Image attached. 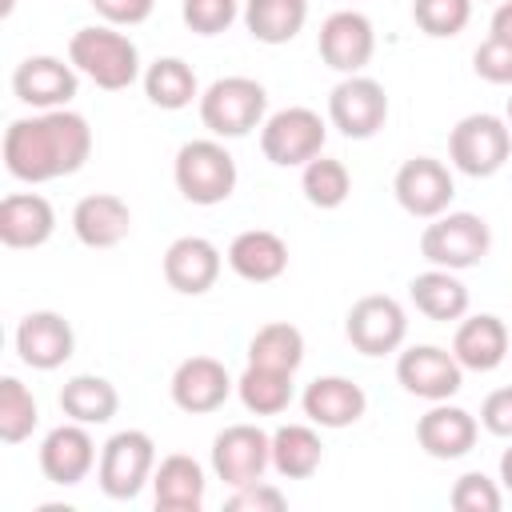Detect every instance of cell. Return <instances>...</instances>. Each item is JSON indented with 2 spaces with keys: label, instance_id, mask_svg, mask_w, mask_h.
I'll return each instance as SVG.
<instances>
[{
  "label": "cell",
  "instance_id": "obj_1",
  "mask_svg": "<svg viewBox=\"0 0 512 512\" xmlns=\"http://www.w3.org/2000/svg\"><path fill=\"white\" fill-rule=\"evenodd\" d=\"M92 156V128L72 108L20 116L4 128V168L24 184L72 176Z\"/></svg>",
  "mask_w": 512,
  "mask_h": 512
},
{
  "label": "cell",
  "instance_id": "obj_2",
  "mask_svg": "<svg viewBox=\"0 0 512 512\" xmlns=\"http://www.w3.org/2000/svg\"><path fill=\"white\" fill-rule=\"evenodd\" d=\"M68 60L104 92H124L140 80V48L112 24L76 28L68 40Z\"/></svg>",
  "mask_w": 512,
  "mask_h": 512
},
{
  "label": "cell",
  "instance_id": "obj_3",
  "mask_svg": "<svg viewBox=\"0 0 512 512\" xmlns=\"http://www.w3.org/2000/svg\"><path fill=\"white\" fill-rule=\"evenodd\" d=\"M172 180H176V192L188 204L212 208V204H224L236 192L240 172H236V156L216 136H204V140H188V144L176 148Z\"/></svg>",
  "mask_w": 512,
  "mask_h": 512
},
{
  "label": "cell",
  "instance_id": "obj_4",
  "mask_svg": "<svg viewBox=\"0 0 512 512\" xmlns=\"http://www.w3.org/2000/svg\"><path fill=\"white\" fill-rule=\"evenodd\" d=\"M200 120L216 140L248 136L268 120V92L252 76H220L200 92Z\"/></svg>",
  "mask_w": 512,
  "mask_h": 512
},
{
  "label": "cell",
  "instance_id": "obj_5",
  "mask_svg": "<svg viewBox=\"0 0 512 512\" xmlns=\"http://www.w3.org/2000/svg\"><path fill=\"white\" fill-rule=\"evenodd\" d=\"M488 252H492V228L476 212H440L420 232V256L432 268L464 272L476 268Z\"/></svg>",
  "mask_w": 512,
  "mask_h": 512
},
{
  "label": "cell",
  "instance_id": "obj_6",
  "mask_svg": "<svg viewBox=\"0 0 512 512\" xmlns=\"http://www.w3.org/2000/svg\"><path fill=\"white\" fill-rule=\"evenodd\" d=\"M512 152V128L504 116L492 112H468L448 132V160L456 172L472 180H488L508 164Z\"/></svg>",
  "mask_w": 512,
  "mask_h": 512
},
{
  "label": "cell",
  "instance_id": "obj_7",
  "mask_svg": "<svg viewBox=\"0 0 512 512\" xmlns=\"http://www.w3.org/2000/svg\"><path fill=\"white\" fill-rule=\"evenodd\" d=\"M156 472V444L140 428H120L100 444L96 480L108 500H136Z\"/></svg>",
  "mask_w": 512,
  "mask_h": 512
},
{
  "label": "cell",
  "instance_id": "obj_8",
  "mask_svg": "<svg viewBox=\"0 0 512 512\" xmlns=\"http://www.w3.org/2000/svg\"><path fill=\"white\" fill-rule=\"evenodd\" d=\"M324 140H328V128L320 112L304 104L280 108L260 124V152L276 168H304L324 152Z\"/></svg>",
  "mask_w": 512,
  "mask_h": 512
},
{
  "label": "cell",
  "instance_id": "obj_9",
  "mask_svg": "<svg viewBox=\"0 0 512 512\" xmlns=\"http://www.w3.org/2000/svg\"><path fill=\"white\" fill-rule=\"evenodd\" d=\"M344 336L360 356L400 352L408 340V312L396 296H384V292L360 296L344 316Z\"/></svg>",
  "mask_w": 512,
  "mask_h": 512
},
{
  "label": "cell",
  "instance_id": "obj_10",
  "mask_svg": "<svg viewBox=\"0 0 512 512\" xmlns=\"http://www.w3.org/2000/svg\"><path fill=\"white\" fill-rule=\"evenodd\" d=\"M328 120L348 140H372L388 120V92L380 80L356 72L328 92Z\"/></svg>",
  "mask_w": 512,
  "mask_h": 512
},
{
  "label": "cell",
  "instance_id": "obj_11",
  "mask_svg": "<svg viewBox=\"0 0 512 512\" xmlns=\"http://www.w3.org/2000/svg\"><path fill=\"white\" fill-rule=\"evenodd\" d=\"M396 380L408 396H420V400L436 404V400H452L464 388V368L452 356V348L412 344L396 356Z\"/></svg>",
  "mask_w": 512,
  "mask_h": 512
},
{
  "label": "cell",
  "instance_id": "obj_12",
  "mask_svg": "<svg viewBox=\"0 0 512 512\" xmlns=\"http://www.w3.org/2000/svg\"><path fill=\"white\" fill-rule=\"evenodd\" d=\"M268 468H272V432L256 424H228L224 432H216L212 440L216 480H224L228 488H240V484L264 480Z\"/></svg>",
  "mask_w": 512,
  "mask_h": 512
},
{
  "label": "cell",
  "instance_id": "obj_13",
  "mask_svg": "<svg viewBox=\"0 0 512 512\" xmlns=\"http://www.w3.org/2000/svg\"><path fill=\"white\" fill-rule=\"evenodd\" d=\"M392 192H396V204L416 216V220H436L440 212H448L452 196H456V180L448 172L444 160L436 156H412L396 168L392 176Z\"/></svg>",
  "mask_w": 512,
  "mask_h": 512
},
{
  "label": "cell",
  "instance_id": "obj_14",
  "mask_svg": "<svg viewBox=\"0 0 512 512\" xmlns=\"http://www.w3.org/2000/svg\"><path fill=\"white\" fill-rule=\"evenodd\" d=\"M316 48H320V60L340 72V76H356L372 64L376 56V28L364 12L356 8H340L332 12L324 24H320V36H316Z\"/></svg>",
  "mask_w": 512,
  "mask_h": 512
},
{
  "label": "cell",
  "instance_id": "obj_15",
  "mask_svg": "<svg viewBox=\"0 0 512 512\" xmlns=\"http://www.w3.org/2000/svg\"><path fill=\"white\" fill-rule=\"evenodd\" d=\"M80 88V72L76 64L60 60V56H24L12 72V92L20 104L36 108V112H52V108H68L72 96Z\"/></svg>",
  "mask_w": 512,
  "mask_h": 512
},
{
  "label": "cell",
  "instance_id": "obj_16",
  "mask_svg": "<svg viewBox=\"0 0 512 512\" xmlns=\"http://www.w3.org/2000/svg\"><path fill=\"white\" fill-rule=\"evenodd\" d=\"M232 388H236V380L228 376V368L216 356H188L176 364V372L168 380L172 404L188 416H208V412L224 408Z\"/></svg>",
  "mask_w": 512,
  "mask_h": 512
},
{
  "label": "cell",
  "instance_id": "obj_17",
  "mask_svg": "<svg viewBox=\"0 0 512 512\" xmlns=\"http://www.w3.org/2000/svg\"><path fill=\"white\" fill-rule=\"evenodd\" d=\"M96 464H100V456H96V440H92L88 424L64 420L40 440V472H44V480H52L60 488H76L80 480H88V472Z\"/></svg>",
  "mask_w": 512,
  "mask_h": 512
},
{
  "label": "cell",
  "instance_id": "obj_18",
  "mask_svg": "<svg viewBox=\"0 0 512 512\" xmlns=\"http://www.w3.org/2000/svg\"><path fill=\"white\" fill-rule=\"evenodd\" d=\"M76 352V332L72 324L52 312V308H36L16 324V356L36 368V372H56L60 364H68Z\"/></svg>",
  "mask_w": 512,
  "mask_h": 512
},
{
  "label": "cell",
  "instance_id": "obj_19",
  "mask_svg": "<svg viewBox=\"0 0 512 512\" xmlns=\"http://www.w3.org/2000/svg\"><path fill=\"white\" fill-rule=\"evenodd\" d=\"M480 436V420L448 400H436L420 420H416V444L432 456V460H460L476 448Z\"/></svg>",
  "mask_w": 512,
  "mask_h": 512
},
{
  "label": "cell",
  "instance_id": "obj_20",
  "mask_svg": "<svg viewBox=\"0 0 512 512\" xmlns=\"http://www.w3.org/2000/svg\"><path fill=\"white\" fill-rule=\"evenodd\" d=\"M220 248L208 236H176L164 248V280L180 296H204L220 280Z\"/></svg>",
  "mask_w": 512,
  "mask_h": 512
},
{
  "label": "cell",
  "instance_id": "obj_21",
  "mask_svg": "<svg viewBox=\"0 0 512 512\" xmlns=\"http://www.w3.org/2000/svg\"><path fill=\"white\" fill-rule=\"evenodd\" d=\"M508 348H512V332L492 312H476V316H464L456 324L452 356L460 360L464 372H496L504 364Z\"/></svg>",
  "mask_w": 512,
  "mask_h": 512
},
{
  "label": "cell",
  "instance_id": "obj_22",
  "mask_svg": "<svg viewBox=\"0 0 512 512\" xmlns=\"http://www.w3.org/2000/svg\"><path fill=\"white\" fill-rule=\"evenodd\" d=\"M56 232V208L40 192H12L0 200V244L4 248H44Z\"/></svg>",
  "mask_w": 512,
  "mask_h": 512
},
{
  "label": "cell",
  "instance_id": "obj_23",
  "mask_svg": "<svg viewBox=\"0 0 512 512\" xmlns=\"http://www.w3.org/2000/svg\"><path fill=\"white\" fill-rule=\"evenodd\" d=\"M300 408L316 428H348L368 412V396L348 376H316L304 388Z\"/></svg>",
  "mask_w": 512,
  "mask_h": 512
},
{
  "label": "cell",
  "instance_id": "obj_24",
  "mask_svg": "<svg viewBox=\"0 0 512 512\" xmlns=\"http://www.w3.org/2000/svg\"><path fill=\"white\" fill-rule=\"evenodd\" d=\"M72 232L84 248H116L132 232V208L112 192H92L72 208Z\"/></svg>",
  "mask_w": 512,
  "mask_h": 512
},
{
  "label": "cell",
  "instance_id": "obj_25",
  "mask_svg": "<svg viewBox=\"0 0 512 512\" xmlns=\"http://www.w3.org/2000/svg\"><path fill=\"white\" fill-rule=\"evenodd\" d=\"M204 496H208V476H204L200 460H192L184 452H172L156 464L152 500H156L160 512H200Z\"/></svg>",
  "mask_w": 512,
  "mask_h": 512
},
{
  "label": "cell",
  "instance_id": "obj_26",
  "mask_svg": "<svg viewBox=\"0 0 512 512\" xmlns=\"http://www.w3.org/2000/svg\"><path fill=\"white\" fill-rule=\"evenodd\" d=\"M228 268L248 284H272L288 272V244L268 228H248L228 244Z\"/></svg>",
  "mask_w": 512,
  "mask_h": 512
},
{
  "label": "cell",
  "instance_id": "obj_27",
  "mask_svg": "<svg viewBox=\"0 0 512 512\" xmlns=\"http://www.w3.org/2000/svg\"><path fill=\"white\" fill-rule=\"evenodd\" d=\"M408 300L428 320H464L468 316V284L448 268H428L408 280Z\"/></svg>",
  "mask_w": 512,
  "mask_h": 512
},
{
  "label": "cell",
  "instance_id": "obj_28",
  "mask_svg": "<svg viewBox=\"0 0 512 512\" xmlns=\"http://www.w3.org/2000/svg\"><path fill=\"white\" fill-rule=\"evenodd\" d=\"M56 400H60V412H64L68 420L88 424V428L108 424V420L120 412V392H116V384H112L108 376H96V372H80V376L64 380V388H60Z\"/></svg>",
  "mask_w": 512,
  "mask_h": 512
},
{
  "label": "cell",
  "instance_id": "obj_29",
  "mask_svg": "<svg viewBox=\"0 0 512 512\" xmlns=\"http://www.w3.org/2000/svg\"><path fill=\"white\" fill-rule=\"evenodd\" d=\"M324 464V444L316 424H280L272 432V468L284 480H308Z\"/></svg>",
  "mask_w": 512,
  "mask_h": 512
},
{
  "label": "cell",
  "instance_id": "obj_30",
  "mask_svg": "<svg viewBox=\"0 0 512 512\" xmlns=\"http://www.w3.org/2000/svg\"><path fill=\"white\" fill-rule=\"evenodd\" d=\"M244 28L260 44H288L308 20V0H244Z\"/></svg>",
  "mask_w": 512,
  "mask_h": 512
},
{
  "label": "cell",
  "instance_id": "obj_31",
  "mask_svg": "<svg viewBox=\"0 0 512 512\" xmlns=\"http://www.w3.org/2000/svg\"><path fill=\"white\" fill-rule=\"evenodd\" d=\"M140 80H144V96H148L156 108H164V112H180V108H188L192 100H200L196 72H192V64L180 60V56H160V60H152Z\"/></svg>",
  "mask_w": 512,
  "mask_h": 512
},
{
  "label": "cell",
  "instance_id": "obj_32",
  "mask_svg": "<svg viewBox=\"0 0 512 512\" xmlns=\"http://www.w3.org/2000/svg\"><path fill=\"white\" fill-rule=\"evenodd\" d=\"M248 364L296 376V368L304 364V332L288 320H272V324L256 328V336L248 340Z\"/></svg>",
  "mask_w": 512,
  "mask_h": 512
},
{
  "label": "cell",
  "instance_id": "obj_33",
  "mask_svg": "<svg viewBox=\"0 0 512 512\" xmlns=\"http://www.w3.org/2000/svg\"><path fill=\"white\" fill-rule=\"evenodd\" d=\"M236 396L252 416H280L292 404V372L248 364L236 376Z\"/></svg>",
  "mask_w": 512,
  "mask_h": 512
},
{
  "label": "cell",
  "instance_id": "obj_34",
  "mask_svg": "<svg viewBox=\"0 0 512 512\" xmlns=\"http://www.w3.org/2000/svg\"><path fill=\"white\" fill-rule=\"evenodd\" d=\"M300 192H304V200H308L312 208L332 212V208H340V204L348 200V192H352V172L344 168V160L320 152L316 160L304 164V172H300Z\"/></svg>",
  "mask_w": 512,
  "mask_h": 512
},
{
  "label": "cell",
  "instance_id": "obj_35",
  "mask_svg": "<svg viewBox=\"0 0 512 512\" xmlns=\"http://www.w3.org/2000/svg\"><path fill=\"white\" fill-rule=\"evenodd\" d=\"M36 424H40L36 396L16 376H4L0 380V440L4 444H24Z\"/></svg>",
  "mask_w": 512,
  "mask_h": 512
},
{
  "label": "cell",
  "instance_id": "obj_36",
  "mask_svg": "<svg viewBox=\"0 0 512 512\" xmlns=\"http://www.w3.org/2000/svg\"><path fill=\"white\" fill-rule=\"evenodd\" d=\"M412 20L424 36L448 40L460 36L472 20V0H412Z\"/></svg>",
  "mask_w": 512,
  "mask_h": 512
},
{
  "label": "cell",
  "instance_id": "obj_37",
  "mask_svg": "<svg viewBox=\"0 0 512 512\" xmlns=\"http://www.w3.org/2000/svg\"><path fill=\"white\" fill-rule=\"evenodd\" d=\"M448 504L456 512H500L504 508V492H500V484L492 476L464 472V476H456V484L448 492Z\"/></svg>",
  "mask_w": 512,
  "mask_h": 512
},
{
  "label": "cell",
  "instance_id": "obj_38",
  "mask_svg": "<svg viewBox=\"0 0 512 512\" xmlns=\"http://www.w3.org/2000/svg\"><path fill=\"white\" fill-rule=\"evenodd\" d=\"M240 16V0H180V20L196 36H220Z\"/></svg>",
  "mask_w": 512,
  "mask_h": 512
},
{
  "label": "cell",
  "instance_id": "obj_39",
  "mask_svg": "<svg viewBox=\"0 0 512 512\" xmlns=\"http://www.w3.org/2000/svg\"><path fill=\"white\" fill-rule=\"evenodd\" d=\"M472 72L488 84H512V44L488 36L476 52H472Z\"/></svg>",
  "mask_w": 512,
  "mask_h": 512
},
{
  "label": "cell",
  "instance_id": "obj_40",
  "mask_svg": "<svg viewBox=\"0 0 512 512\" xmlns=\"http://www.w3.org/2000/svg\"><path fill=\"white\" fill-rule=\"evenodd\" d=\"M284 504H288V496H284L276 484H268V480L240 484V488H232V496L224 500L228 512H280Z\"/></svg>",
  "mask_w": 512,
  "mask_h": 512
},
{
  "label": "cell",
  "instance_id": "obj_41",
  "mask_svg": "<svg viewBox=\"0 0 512 512\" xmlns=\"http://www.w3.org/2000/svg\"><path fill=\"white\" fill-rule=\"evenodd\" d=\"M92 8H96V16L104 20V24H112V28H136V24H144L148 16H152V8H156V0H88Z\"/></svg>",
  "mask_w": 512,
  "mask_h": 512
},
{
  "label": "cell",
  "instance_id": "obj_42",
  "mask_svg": "<svg viewBox=\"0 0 512 512\" xmlns=\"http://www.w3.org/2000/svg\"><path fill=\"white\" fill-rule=\"evenodd\" d=\"M480 424H484V432H492V436H500V440H512V384L484 396V404H480Z\"/></svg>",
  "mask_w": 512,
  "mask_h": 512
},
{
  "label": "cell",
  "instance_id": "obj_43",
  "mask_svg": "<svg viewBox=\"0 0 512 512\" xmlns=\"http://www.w3.org/2000/svg\"><path fill=\"white\" fill-rule=\"evenodd\" d=\"M492 32L488 36H496V40H508L512 44V0H500L496 4V12H492V24H488Z\"/></svg>",
  "mask_w": 512,
  "mask_h": 512
},
{
  "label": "cell",
  "instance_id": "obj_44",
  "mask_svg": "<svg viewBox=\"0 0 512 512\" xmlns=\"http://www.w3.org/2000/svg\"><path fill=\"white\" fill-rule=\"evenodd\" d=\"M500 484H504V492H512V448H504V456H500Z\"/></svg>",
  "mask_w": 512,
  "mask_h": 512
},
{
  "label": "cell",
  "instance_id": "obj_45",
  "mask_svg": "<svg viewBox=\"0 0 512 512\" xmlns=\"http://www.w3.org/2000/svg\"><path fill=\"white\" fill-rule=\"evenodd\" d=\"M504 120H508V128H512V96H508V108H504Z\"/></svg>",
  "mask_w": 512,
  "mask_h": 512
}]
</instances>
